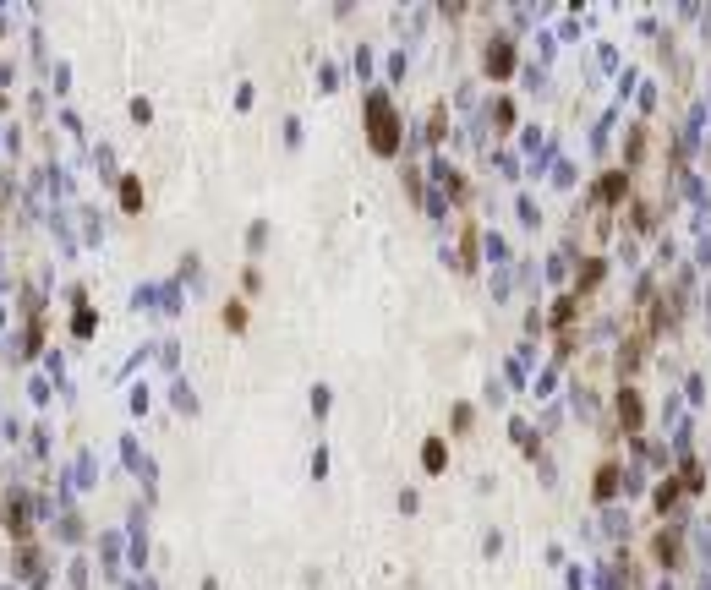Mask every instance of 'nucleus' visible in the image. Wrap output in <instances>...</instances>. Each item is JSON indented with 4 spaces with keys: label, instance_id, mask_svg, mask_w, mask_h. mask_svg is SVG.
Instances as JSON below:
<instances>
[{
    "label": "nucleus",
    "instance_id": "obj_1",
    "mask_svg": "<svg viewBox=\"0 0 711 590\" xmlns=\"http://www.w3.org/2000/svg\"><path fill=\"white\" fill-rule=\"evenodd\" d=\"M367 115H372V148L377 153H394V115H389V104L377 99H367Z\"/></svg>",
    "mask_w": 711,
    "mask_h": 590
},
{
    "label": "nucleus",
    "instance_id": "obj_2",
    "mask_svg": "<svg viewBox=\"0 0 711 590\" xmlns=\"http://www.w3.org/2000/svg\"><path fill=\"white\" fill-rule=\"evenodd\" d=\"M427 470H443V443H427Z\"/></svg>",
    "mask_w": 711,
    "mask_h": 590
}]
</instances>
